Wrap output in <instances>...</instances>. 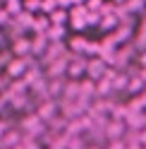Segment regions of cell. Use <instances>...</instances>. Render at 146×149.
I'll use <instances>...</instances> for the list:
<instances>
[{
  "instance_id": "cell-1",
  "label": "cell",
  "mask_w": 146,
  "mask_h": 149,
  "mask_svg": "<svg viewBox=\"0 0 146 149\" xmlns=\"http://www.w3.org/2000/svg\"><path fill=\"white\" fill-rule=\"evenodd\" d=\"M105 70H108V63H105L103 58H91V60H86V74H89V79H101Z\"/></svg>"
},
{
  "instance_id": "cell-2",
  "label": "cell",
  "mask_w": 146,
  "mask_h": 149,
  "mask_svg": "<svg viewBox=\"0 0 146 149\" xmlns=\"http://www.w3.org/2000/svg\"><path fill=\"white\" fill-rule=\"evenodd\" d=\"M72 79H79L81 74L86 72V60L84 58H74V60H67V70H65Z\"/></svg>"
},
{
  "instance_id": "cell-3",
  "label": "cell",
  "mask_w": 146,
  "mask_h": 149,
  "mask_svg": "<svg viewBox=\"0 0 146 149\" xmlns=\"http://www.w3.org/2000/svg\"><path fill=\"white\" fill-rule=\"evenodd\" d=\"M55 111H58V104H53V101H45V104L39 108V118H41V120H50L53 116H55Z\"/></svg>"
},
{
  "instance_id": "cell-4",
  "label": "cell",
  "mask_w": 146,
  "mask_h": 149,
  "mask_svg": "<svg viewBox=\"0 0 146 149\" xmlns=\"http://www.w3.org/2000/svg\"><path fill=\"white\" fill-rule=\"evenodd\" d=\"M45 48H48V36L39 34V36H36V41H31V53H43Z\"/></svg>"
},
{
  "instance_id": "cell-5",
  "label": "cell",
  "mask_w": 146,
  "mask_h": 149,
  "mask_svg": "<svg viewBox=\"0 0 146 149\" xmlns=\"http://www.w3.org/2000/svg\"><path fill=\"white\" fill-rule=\"evenodd\" d=\"M17 55H24V53H29L31 51V41H26V39H17L14 43V48H12Z\"/></svg>"
},
{
  "instance_id": "cell-6",
  "label": "cell",
  "mask_w": 146,
  "mask_h": 149,
  "mask_svg": "<svg viewBox=\"0 0 146 149\" xmlns=\"http://www.w3.org/2000/svg\"><path fill=\"white\" fill-rule=\"evenodd\" d=\"M65 19H67V12L65 10H53L50 12V24H65Z\"/></svg>"
},
{
  "instance_id": "cell-7",
  "label": "cell",
  "mask_w": 146,
  "mask_h": 149,
  "mask_svg": "<svg viewBox=\"0 0 146 149\" xmlns=\"http://www.w3.org/2000/svg\"><path fill=\"white\" fill-rule=\"evenodd\" d=\"M86 43H89L86 39H81V36H74L70 46H72V51H79V53H81V51H86Z\"/></svg>"
},
{
  "instance_id": "cell-8",
  "label": "cell",
  "mask_w": 146,
  "mask_h": 149,
  "mask_svg": "<svg viewBox=\"0 0 146 149\" xmlns=\"http://www.w3.org/2000/svg\"><path fill=\"white\" fill-rule=\"evenodd\" d=\"M14 144H19V132H10V135H5L3 147H14Z\"/></svg>"
},
{
  "instance_id": "cell-9",
  "label": "cell",
  "mask_w": 146,
  "mask_h": 149,
  "mask_svg": "<svg viewBox=\"0 0 146 149\" xmlns=\"http://www.w3.org/2000/svg\"><path fill=\"white\" fill-rule=\"evenodd\" d=\"M58 7V0H41V10L43 12H53Z\"/></svg>"
},
{
  "instance_id": "cell-10",
  "label": "cell",
  "mask_w": 146,
  "mask_h": 149,
  "mask_svg": "<svg viewBox=\"0 0 146 149\" xmlns=\"http://www.w3.org/2000/svg\"><path fill=\"white\" fill-rule=\"evenodd\" d=\"M24 7H26L29 12H34V10H41V0H26V3H24Z\"/></svg>"
},
{
  "instance_id": "cell-11",
  "label": "cell",
  "mask_w": 146,
  "mask_h": 149,
  "mask_svg": "<svg viewBox=\"0 0 146 149\" xmlns=\"http://www.w3.org/2000/svg\"><path fill=\"white\" fill-rule=\"evenodd\" d=\"M108 149H125L122 139H108Z\"/></svg>"
},
{
  "instance_id": "cell-12",
  "label": "cell",
  "mask_w": 146,
  "mask_h": 149,
  "mask_svg": "<svg viewBox=\"0 0 146 149\" xmlns=\"http://www.w3.org/2000/svg\"><path fill=\"white\" fill-rule=\"evenodd\" d=\"M86 10L98 12V10H101V0H86Z\"/></svg>"
},
{
  "instance_id": "cell-13",
  "label": "cell",
  "mask_w": 146,
  "mask_h": 149,
  "mask_svg": "<svg viewBox=\"0 0 146 149\" xmlns=\"http://www.w3.org/2000/svg\"><path fill=\"white\" fill-rule=\"evenodd\" d=\"M139 68H146V51H139Z\"/></svg>"
},
{
  "instance_id": "cell-14",
  "label": "cell",
  "mask_w": 146,
  "mask_h": 149,
  "mask_svg": "<svg viewBox=\"0 0 146 149\" xmlns=\"http://www.w3.org/2000/svg\"><path fill=\"white\" fill-rule=\"evenodd\" d=\"M125 149H141V144H139V142H134V144H125Z\"/></svg>"
},
{
  "instance_id": "cell-15",
  "label": "cell",
  "mask_w": 146,
  "mask_h": 149,
  "mask_svg": "<svg viewBox=\"0 0 146 149\" xmlns=\"http://www.w3.org/2000/svg\"><path fill=\"white\" fill-rule=\"evenodd\" d=\"M91 149H101V147H91Z\"/></svg>"
},
{
  "instance_id": "cell-16",
  "label": "cell",
  "mask_w": 146,
  "mask_h": 149,
  "mask_svg": "<svg viewBox=\"0 0 146 149\" xmlns=\"http://www.w3.org/2000/svg\"><path fill=\"white\" fill-rule=\"evenodd\" d=\"M77 3H81V0H77Z\"/></svg>"
},
{
  "instance_id": "cell-17",
  "label": "cell",
  "mask_w": 146,
  "mask_h": 149,
  "mask_svg": "<svg viewBox=\"0 0 146 149\" xmlns=\"http://www.w3.org/2000/svg\"><path fill=\"white\" fill-rule=\"evenodd\" d=\"M144 10H146V7H144Z\"/></svg>"
}]
</instances>
